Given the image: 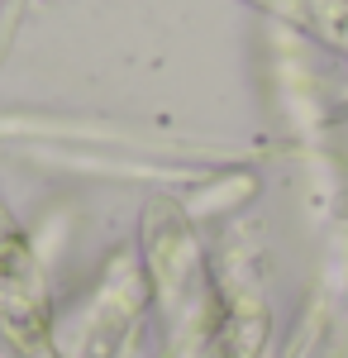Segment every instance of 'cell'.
<instances>
[{
  "label": "cell",
  "instance_id": "cell-1",
  "mask_svg": "<svg viewBox=\"0 0 348 358\" xmlns=\"http://www.w3.org/2000/svg\"><path fill=\"white\" fill-rule=\"evenodd\" d=\"M268 5H277V10H287V5H291V10H296L300 0H268Z\"/></svg>",
  "mask_w": 348,
  "mask_h": 358
}]
</instances>
